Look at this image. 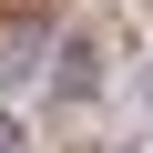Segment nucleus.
Segmentation results:
<instances>
[{
	"mask_svg": "<svg viewBox=\"0 0 153 153\" xmlns=\"http://www.w3.org/2000/svg\"><path fill=\"white\" fill-rule=\"evenodd\" d=\"M102 102V31H61L51 41V112Z\"/></svg>",
	"mask_w": 153,
	"mask_h": 153,
	"instance_id": "1",
	"label": "nucleus"
},
{
	"mask_svg": "<svg viewBox=\"0 0 153 153\" xmlns=\"http://www.w3.org/2000/svg\"><path fill=\"white\" fill-rule=\"evenodd\" d=\"M0 153H31V143H21V112H0Z\"/></svg>",
	"mask_w": 153,
	"mask_h": 153,
	"instance_id": "2",
	"label": "nucleus"
}]
</instances>
